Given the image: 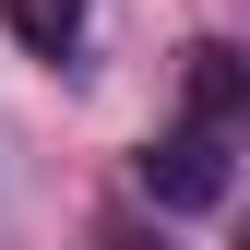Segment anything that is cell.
Returning <instances> with one entry per match:
<instances>
[{
  "label": "cell",
  "mask_w": 250,
  "mask_h": 250,
  "mask_svg": "<svg viewBox=\"0 0 250 250\" xmlns=\"http://www.w3.org/2000/svg\"><path fill=\"white\" fill-rule=\"evenodd\" d=\"M227 131H203V119H179V131H155L143 155H131V191L155 203V214H214L227 203Z\"/></svg>",
  "instance_id": "cell-1"
},
{
  "label": "cell",
  "mask_w": 250,
  "mask_h": 250,
  "mask_svg": "<svg viewBox=\"0 0 250 250\" xmlns=\"http://www.w3.org/2000/svg\"><path fill=\"white\" fill-rule=\"evenodd\" d=\"M179 83H191V119H203V131H238V119H250V48H191V60H179Z\"/></svg>",
  "instance_id": "cell-2"
},
{
  "label": "cell",
  "mask_w": 250,
  "mask_h": 250,
  "mask_svg": "<svg viewBox=\"0 0 250 250\" xmlns=\"http://www.w3.org/2000/svg\"><path fill=\"white\" fill-rule=\"evenodd\" d=\"M0 24H12L36 60H72V48H83V24H96V0H0Z\"/></svg>",
  "instance_id": "cell-3"
},
{
  "label": "cell",
  "mask_w": 250,
  "mask_h": 250,
  "mask_svg": "<svg viewBox=\"0 0 250 250\" xmlns=\"http://www.w3.org/2000/svg\"><path fill=\"white\" fill-rule=\"evenodd\" d=\"M238 250H250V214H238Z\"/></svg>",
  "instance_id": "cell-4"
}]
</instances>
